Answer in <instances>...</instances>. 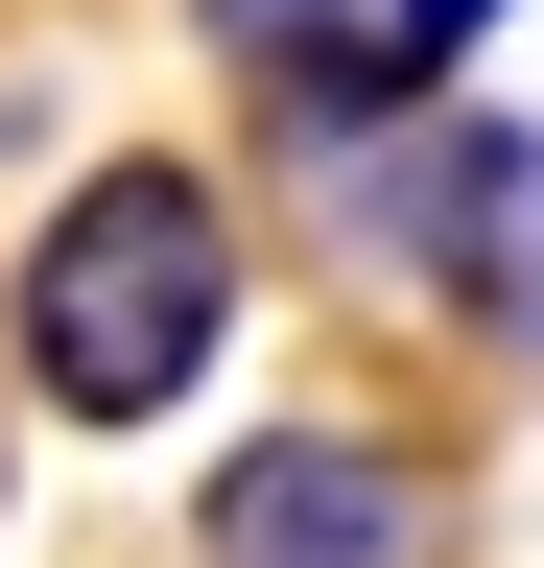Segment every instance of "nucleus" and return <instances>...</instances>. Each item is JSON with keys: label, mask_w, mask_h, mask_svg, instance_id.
Here are the masks:
<instances>
[{"label": "nucleus", "mask_w": 544, "mask_h": 568, "mask_svg": "<svg viewBox=\"0 0 544 568\" xmlns=\"http://www.w3.org/2000/svg\"><path fill=\"white\" fill-rule=\"evenodd\" d=\"M237 190L214 166H166V142H119V166H72V213L24 237V403L48 426H166V403H214V355H237Z\"/></svg>", "instance_id": "nucleus-1"}, {"label": "nucleus", "mask_w": 544, "mask_h": 568, "mask_svg": "<svg viewBox=\"0 0 544 568\" xmlns=\"http://www.w3.org/2000/svg\"><path fill=\"white\" fill-rule=\"evenodd\" d=\"M356 237L427 284L450 332L544 355V119H402V166L356 190Z\"/></svg>", "instance_id": "nucleus-2"}, {"label": "nucleus", "mask_w": 544, "mask_h": 568, "mask_svg": "<svg viewBox=\"0 0 544 568\" xmlns=\"http://www.w3.org/2000/svg\"><path fill=\"white\" fill-rule=\"evenodd\" d=\"M189 568H427V450H379V426H237L189 474Z\"/></svg>", "instance_id": "nucleus-3"}]
</instances>
